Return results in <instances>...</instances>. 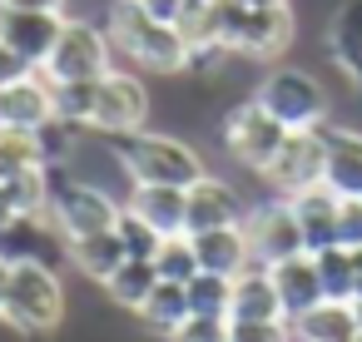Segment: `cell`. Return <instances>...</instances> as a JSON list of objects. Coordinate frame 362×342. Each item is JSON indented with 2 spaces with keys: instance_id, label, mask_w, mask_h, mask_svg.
Returning a JSON list of instances; mask_svg holds the SVG:
<instances>
[{
  "instance_id": "6da1fadb",
  "label": "cell",
  "mask_w": 362,
  "mask_h": 342,
  "mask_svg": "<svg viewBox=\"0 0 362 342\" xmlns=\"http://www.w3.org/2000/svg\"><path fill=\"white\" fill-rule=\"evenodd\" d=\"M115 159L129 174V184H169V189H189L209 174L204 154L179 139V134H159V129H134V134H115Z\"/></svg>"
},
{
  "instance_id": "7a4b0ae2",
  "label": "cell",
  "mask_w": 362,
  "mask_h": 342,
  "mask_svg": "<svg viewBox=\"0 0 362 342\" xmlns=\"http://www.w3.org/2000/svg\"><path fill=\"white\" fill-rule=\"evenodd\" d=\"M105 30L115 40V55L134 60L139 70H154V75H184L189 70V40L179 35V25L144 16L139 0H115Z\"/></svg>"
},
{
  "instance_id": "3957f363",
  "label": "cell",
  "mask_w": 362,
  "mask_h": 342,
  "mask_svg": "<svg viewBox=\"0 0 362 342\" xmlns=\"http://www.w3.org/2000/svg\"><path fill=\"white\" fill-rule=\"evenodd\" d=\"M0 322L21 337H45L65 322V283L50 263H11Z\"/></svg>"
},
{
  "instance_id": "277c9868",
  "label": "cell",
  "mask_w": 362,
  "mask_h": 342,
  "mask_svg": "<svg viewBox=\"0 0 362 342\" xmlns=\"http://www.w3.org/2000/svg\"><path fill=\"white\" fill-rule=\"evenodd\" d=\"M253 100H258L283 129H322L327 114H332L327 85H322L313 70H303V65H273V70L258 80Z\"/></svg>"
},
{
  "instance_id": "5b68a950",
  "label": "cell",
  "mask_w": 362,
  "mask_h": 342,
  "mask_svg": "<svg viewBox=\"0 0 362 342\" xmlns=\"http://www.w3.org/2000/svg\"><path fill=\"white\" fill-rule=\"evenodd\" d=\"M110 70H115V40H110V30L95 25V20L65 16L60 40H55L50 60L40 65V75L50 85H75V80H105Z\"/></svg>"
},
{
  "instance_id": "8992f818",
  "label": "cell",
  "mask_w": 362,
  "mask_h": 342,
  "mask_svg": "<svg viewBox=\"0 0 362 342\" xmlns=\"http://www.w3.org/2000/svg\"><path fill=\"white\" fill-rule=\"evenodd\" d=\"M119 208L124 204H115L100 184H90V179H60V169H55V189H50V208L45 213H50L60 243H75V238L115 228Z\"/></svg>"
},
{
  "instance_id": "52a82bcc",
  "label": "cell",
  "mask_w": 362,
  "mask_h": 342,
  "mask_svg": "<svg viewBox=\"0 0 362 342\" xmlns=\"http://www.w3.org/2000/svg\"><path fill=\"white\" fill-rule=\"evenodd\" d=\"M288 129L258 105V100H238L228 114H223V149L233 164H243L248 174H263L273 164V154L283 149Z\"/></svg>"
},
{
  "instance_id": "ba28073f",
  "label": "cell",
  "mask_w": 362,
  "mask_h": 342,
  "mask_svg": "<svg viewBox=\"0 0 362 342\" xmlns=\"http://www.w3.org/2000/svg\"><path fill=\"white\" fill-rule=\"evenodd\" d=\"M149 119V90L139 75L129 70H110L105 80H95V114H90V129L115 139V134H134L144 129Z\"/></svg>"
},
{
  "instance_id": "9c48e42d",
  "label": "cell",
  "mask_w": 362,
  "mask_h": 342,
  "mask_svg": "<svg viewBox=\"0 0 362 342\" xmlns=\"http://www.w3.org/2000/svg\"><path fill=\"white\" fill-rule=\"evenodd\" d=\"M243 233H248L253 263H263V268H273V263H283V258L308 253L303 228H298V213H293V204H288V199H278V194H273L268 204H258V208H248V213H243Z\"/></svg>"
},
{
  "instance_id": "30bf717a",
  "label": "cell",
  "mask_w": 362,
  "mask_h": 342,
  "mask_svg": "<svg viewBox=\"0 0 362 342\" xmlns=\"http://www.w3.org/2000/svg\"><path fill=\"white\" fill-rule=\"evenodd\" d=\"M278 199H293L313 184H322V129H288L273 164L258 174Z\"/></svg>"
},
{
  "instance_id": "8fae6325",
  "label": "cell",
  "mask_w": 362,
  "mask_h": 342,
  "mask_svg": "<svg viewBox=\"0 0 362 342\" xmlns=\"http://www.w3.org/2000/svg\"><path fill=\"white\" fill-rule=\"evenodd\" d=\"M293 35H298L293 6H273V11H248V6H243V16H238V25H233V35H228V50H233L238 60L268 65V60H278V55L293 45Z\"/></svg>"
},
{
  "instance_id": "7c38bea8",
  "label": "cell",
  "mask_w": 362,
  "mask_h": 342,
  "mask_svg": "<svg viewBox=\"0 0 362 342\" xmlns=\"http://www.w3.org/2000/svg\"><path fill=\"white\" fill-rule=\"evenodd\" d=\"M243 199L228 179L218 174H204L199 184L184 189V233H209V228H233L243 223Z\"/></svg>"
},
{
  "instance_id": "4fadbf2b",
  "label": "cell",
  "mask_w": 362,
  "mask_h": 342,
  "mask_svg": "<svg viewBox=\"0 0 362 342\" xmlns=\"http://www.w3.org/2000/svg\"><path fill=\"white\" fill-rule=\"evenodd\" d=\"M322 184L347 204L362 199V129L322 124Z\"/></svg>"
},
{
  "instance_id": "5bb4252c",
  "label": "cell",
  "mask_w": 362,
  "mask_h": 342,
  "mask_svg": "<svg viewBox=\"0 0 362 342\" xmlns=\"http://www.w3.org/2000/svg\"><path fill=\"white\" fill-rule=\"evenodd\" d=\"M60 25H65V16H55V11H6L0 6V40L21 60H30L35 70L50 60V50L60 40Z\"/></svg>"
},
{
  "instance_id": "9a60e30c",
  "label": "cell",
  "mask_w": 362,
  "mask_h": 342,
  "mask_svg": "<svg viewBox=\"0 0 362 342\" xmlns=\"http://www.w3.org/2000/svg\"><path fill=\"white\" fill-rule=\"evenodd\" d=\"M288 204H293V213H298V228H303L308 253H317V248H327V243H342V204H347V199H337L327 184H313V189L293 194Z\"/></svg>"
},
{
  "instance_id": "2e32d148",
  "label": "cell",
  "mask_w": 362,
  "mask_h": 342,
  "mask_svg": "<svg viewBox=\"0 0 362 342\" xmlns=\"http://www.w3.org/2000/svg\"><path fill=\"white\" fill-rule=\"evenodd\" d=\"M327 55L362 105V0H342L327 20Z\"/></svg>"
},
{
  "instance_id": "e0dca14e",
  "label": "cell",
  "mask_w": 362,
  "mask_h": 342,
  "mask_svg": "<svg viewBox=\"0 0 362 342\" xmlns=\"http://www.w3.org/2000/svg\"><path fill=\"white\" fill-rule=\"evenodd\" d=\"M228 317H233V322H288V317H283V302H278V288H273V273H268L263 263H248V268L233 278Z\"/></svg>"
},
{
  "instance_id": "ac0fdd59",
  "label": "cell",
  "mask_w": 362,
  "mask_h": 342,
  "mask_svg": "<svg viewBox=\"0 0 362 342\" xmlns=\"http://www.w3.org/2000/svg\"><path fill=\"white\" fill-rule=\"evenodd\" d=\"M189 238H194L199 273L238 278V273L253 263V248H248V233H243V223H233V228H209V233H189Z\"/></svg>"
},
{
  "instance_id": "d6986e66",
  "label": "cell",
  "mask_w": 362,
  "mask_h": 342,
  "mask_svg": "<svg viewBox=\"0 0 362 342\" xmlns=\"http://www.w3.org/2000/svg\"><path fill=\"white\" fill-rule=\"evenodd\" d=\"M273 273V288H278V302H283V317H303L313 302H322V283H317V268H313V253H298V258H283L268 268Z\"/></svg>"
},
{
  "instance_id": "ffe728a7",
  "label": "cell",
  "mask_w": 362,
  "mask_h": 342,
  "mask_svg": "<svg viewBox=\"0 0 362 342\" xmlns=\"http://www.w3.org/2000/svg\"><path fill=\"white\" fill-rule=\"evenodd\" d=\"M124 208L139 213L159 238L184 233V189H169V184H134L129 199H124Z\"/></svg>"
},
{
  "instance_id": "44dd1931",
  "label": "cell",
  "mask_w": 362,
  "mask_h": 342,
  "mask_svg": "<svg viewBox=\"0 0 362 342\" xmlns=\"http://www.w3.org/2000/svg\"><path fill=\"white\" fill-rule=\"evenodd\" d=\"M288 332H293V342H357V317H352V302L322 297L303 317H293Z\"/></svg>"
},
{
  "instance_id": "7402d4cb",
  "label": "cell",
  "mask_w": 362,
  "mask_h": 342,
  "mask_svg": "<svg viewBox=\"0 0 362 342\" xmlns=\"http://www.w3.org/2000/svg\"><path fill=\"white\" fill-rule=\"evenodd\" d=\"M55 119V85L35 70V75H25V80H16L11 90H6V124H16V129H40V124H50Z\"/></svg>"
},
{
  "instance_id": "603a6c76",
  "label": "cell",
  "mask_w": 362,
  "mask_h": 342,
  "mask_svg": "<svg viewBox=\"0 0 362 342\" xmlns=\"http://www.w3.org/2000/svg\"><path fill=\"white\" fill-rule=\"evenodd\" d=\"M65 258L75 263V273H85L90 283H110L115 278V268L129 258L124 253V243H119V233L115 228H105V233H90V238H75V243H65Z\"/></svg>"
},
{
  "instance_id": "cb8c5ba5",
  "label": "cell",
  "mask_w": 362,
  "mask_h": 342,
  "mask_svg": "<svg viewBox=\"0 0 362 342\" xmlns=\"http://www.w3.org/2000/svg\"><path fill=\"white\" fill-rule=\"evenodd\" d=\"M139 322L154 332V337H174L184 322H189V293H184V283H154V293H149V302L139 307Z\"/></svg>"
},
{
  "instance_id": "d4e9b609",
  "label": "cell",
  "mask_w": 362,
  "mask_h": 342,
  "mask_svg": "<svg viewBox=\"0 0 362 342\" xmlns=\"http://www.w3.org/2000/svg\"><path fill=\"white\" fill-rule=\"evenodd\" d=\"M154 283H159V273H154V263H149V258H124V263L115 268V278L105 283V297H110L115 307L139 312V307L149 302Z\"/></svg>"
},
{
  "instance_id": "484cf974",
  "label": "cell",
  "mask_w": 362,
  "mask_h": 342,
  "mask_svg": "<svg viewBox=\"0 0 362 342\" xmlns=\"http://www.w3.org/2000/svg\"><path fill=\"white\" fill-rule=\"evenodd\" d=\"M313 268H317L322 297L352 302V293H357V273H352V248H347V243H327V248H317V253H313Z\"/></svg>"
},
{
  "instance_id": "4316f807",
  "label": "cell",
  "mask_w": 362,
  "mask_h": 342,
  "mask_svg": "<svg viewBox=\"0 0 362 342\" xmlns=\"http://www.w3.org/2000/svg\"><path fill=\"white\" fill-rule=\"evenodd\" d=\"M25 169H45L40 134L35 129H16V124H0V179L25 174Z\"/></svg>"
},
{
  "instance_id": "83f0119b",
  "label": "cell",
  "mask_w": 362,
  "mask_h": 342,
  "mask_svg": "<svg viewBox=\"0 0 362 342\" xmlns=\"http://www.w3.org/2000/svg\"><path fill=\"white\" fill-rule=\"evenodd\" d=\"M189 293V312L194 317H228V302H233V278H218V273H194L184 283Z\"/></svg>"
},
{
  "instance_id": "f1b7e54d",
  "label": "cell",
  "mask_w": 362,
  "mask_h": 342,
  "mask_svg": "<svg viewBox=\"0 0 362 342\" xmlns=\"http://www.w3.org/2000/svg\"><path fill=\"white\" fill-rule=\"evenodd\" d=\"M154 273H159L164 283H189V278L199 273L194 238H189V233H174V238H164V243H159V253H154Z\"/></svg>"
},
{
  "instance_id": "f546056e",
  "label": "cell",
  "mask_w": 362,
  "mask_h": 342,
  "mask_svg": "<svg viewBox=\"0 0 362 342\" xmlns=\"http://www.w3.org/2000/svg\"><path fill=\"white\" fill-rule=\"evenodd\" d=\"M90 114H95V80L55 85V119H65L75 129H90Z\"/></svg>"
},
{
  "instance_id": "4dcf8cb0",
  "label": "cell",
  "mask_w": 362,
  "mask_h": 342,
  "mask_svg": "<svg viewBox=\"0 0 362 342\" xmlns=\"http://www.w3.org/2000/svg\"><path fill=\"white\" fill-rule=\"evenodd\" d=\"M115 233H119V243H124V253H129V258H149V263H154V253H159V243H164V238H159L139 213H129V208H119Z\"/></svg>"
},
{
  "instance_id": "1f68e13d",
  "label": "cell",
  "mask_w": 362,
  "mask_h": 342,
  "mask_svg": "<svg viewBox=\"0 0 362 342\" xmlns=\"http://www.w3.org/2000/svg\"><path fill=\"white\" fill-rule=\"evenodd\" d=\"M228 342H293L288 322H233L228 317Z\"/></svg>"
},
{
  "instance_id": "d6a6232c",
  "label": "cell",
  "mask_w": 362,
  "mask_h": 342,
  "mask_svg": "<svg viewBox=\"0 0 362 342\" xmlns=\"http://www.w3.org/2000/svg\"><path fill=\"white\" fill-rule=\"evenodd\" d=\"M169 342H228V317H194L169 337Z\"/></svg>"
},
{
  "instance_id": "836d02e7",
  "label": "cell",
  "mask_w": 362,
  "mask_h": 342,
  "mask_svg": "<svg viewBox=\"0 0 362 342\" xmlns=\"http://www.w3.org/2000/svg\"><path fill=\"white\" fill-rule=\"evenodd\" d=\"M25 75H35V65L30 60H21L6 40H0V90H11L16 80H25Z\"/></svg>"
},
{
  "instance_id": "e575fe53",
  "label": "cell",
  "mask_w": 362,
  "mask_h": 342,
  "mask_svg": "<svg viewBox=\"0 0 362 342\" xmlns=\"http://www.w3.org/2000/svg\"><path fill=\"white\" fill-rule=\"evenodd\" d=\"M342 243L347 248H362V199L357 204H342Z\"/></svg>"
},
{
  "instance_id": "d590c367",
  "label": "cell",
  "mask_w": 362,
  "mask_h": 342,
  "mask_svg": "<svg viewBox=\"0 0 362 342\" xmlns=\"http://www.w3.org/2000/svg\"><path fill=\"white\" fill-rule=\"evenodd\" d=\"M139 11H144V16H154V20H164V25H179L184 0H139Z\"/></svg>"
},
{
  "instance_id": "8d00e7d4",
  "label": "cell",
  "mask_w": 362,
  "mask_h": 342,
  "mask_svg": "<svg viewBox=\"0 0 362 342\" xmlns=\"http://www.w3.org/2000/svg\"><path fill=\"white\" fill-rule=\"evenodd\" d=\"M6 11H55V16H65V0H0Z\"/></svg>"
},
{
  "instance_id": "74e56055",
  "label": "cell",
  "mask_w": 362,
  "mask_h": 342,
  "mask_svg": "<svg viewBox=\"0 0 362 342\" xmlns=\"http://www.w3.org/2000/svg\"><path fill=\"white\" fill-rule=\"evenodd\" d=\"M238 6H248V11H273V6H293V0H238Z\"/></svg>"
},
{
  "instance_id": "f35d334b",
  "label": "cell",
  "mask_w": 362,
  "mask_h": 342,
  "mask_svg": "<svg viewBox=\"0 0 362 342\" xmlns=\"http://www.w3.org/2000/svg\"><path fill=\"white\" fill-rule=\"evenodd\" d=\"M352 273H357V293L352 297H362V248H352Z\"/></svg>"
},
{
  "instance_id": "ab89813d",
  "label": "cell",
  "mask_w": 362,
  "mask_h": 342,
  "mask_svg": "<svg viewBox=\"0 0 362 342\" xmlns=\"http://www.w3.org/2000/svg\"><path fill=\"white\" fill-rule=\"evenodd\" d=\"M6 283H11V263L0 258V302H6Z\"/></svg>"
},
{
  "instance_id": "60d3db41",
  "label": "cell",
  "mask_w": 362,
  "mask_h": 342,
  "mask_svg": "<svg viewBox=\"0 0 362 342\" xmlns=\"http://www.w3.org/2000/svg\"><path fill=\"white\" fill-rule=\"evenodd\" d=\"M352 317H357V337H362V297H352Z\"/></svg>"
},
{
  "instance_id": "b9f144b4",
  "label": "cell",
  "mask_w": 362,
  "mask_h": 342,
  "mask_svg": "<svg viewBox=\"0 0 362 342\" xmlns=\"http://www.w3.org/2000/svg\"><path fill=\"white\" fill-rule=\"evenodd\" d=\"M0 124H6V90H0Z\"/></svg>"
}]
</instances>
